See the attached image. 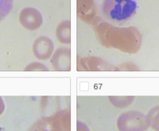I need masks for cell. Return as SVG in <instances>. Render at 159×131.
Returning a JSON list of instances; mask_svg holds the SVG:
<instances>
[{"label": "cell", "mask_w": 159, "mask_h": 131, "mask_svg": "<svg viewBox=\"0 0 159 131\" xmlns=\"http://www.w3.org/2000/svg\"><path fill=\"white\" fill-rule=\"evenodd\" d=\"M137 9L136 0H103L102 4L103 16L116 24H123L130 20Z\"/></svg>", "instance_id": "1"}, {"label": "cell", "mask_w": 159, "mask_h": 131, "mask_svg": "<svg viewBox=\"0 0 159 131\" xmlns=\"http://www.w3.org/2000/svg\"><path fill=\"white\" fill-rule=\"evenodd\" d=\"M149 124L154 130L159 131V106L154 107L151 109L147 116Z\"/></svg>", "instance_id": "4"}, {"label": "cell", "mask_w": 159, "mask_h": 131, "mask_svg": "<svg viewBox=\"0 0 159 131\" xmlns=\"http://www.w3.org/2000/svg\"><path fill=\"white\" fill-rule=\"evenodd\" d=\"M70 113L67 111L56 114L52 121V129L56 131H70Z\"/></svg>", "instance_id": "3"}, {"label": "cell", "mask_w": 159, "mask_h": 131, "mask_svg": "<svg viewBox=\"0 0 159 131\" xmlns=\"http://www.w3.org/2000/svg\"><path fill=\"white\" fill-rule=\"evenodd\" d=\"M13 0H0V21L2 20L12 10Z\"/></svg>", "instance_id": "5"}, {"label": "cell", "mask_w": 159, "mask_h": 131, "mask_svg": "<svg viewBox=\"0 0 159 131\" xmlns=\"http://www.w3.org/2000/svg\"><path fill=\"white\" fill-rule=\"evenodd\" d=\"M110 101L112 102V104H114L116 106H126L128 105L131 104V102L134 100V98H128V97H125V98H116V97H110Z\"/></svg>", "instance_id": "6"}, {"label": "cell", "mask_w": 159, "mask_h": 131, "mask_svg": "<svg viewBox=\"0 0 159 131\" xmlns=\"http://www.w3.org/2000/svg\"><path fill=\"white\" fill-rule=\"evenodd\" d=\"M149 126L148 117L138 111L122 113L117 120L119 131H146Z\"/></svg>", "instance_id": "2"}, {"label": "cell", "mask_w": 159, "mask_h": 131, "mask_svg": "<svg viewBox=\"0 0 159 131\" xmlns=\"http://www.w3.org/2000/svg\"><path fill=\"white\" fill-rule=\"evenodd\" d=\"M77 131H90L88 126L84 124L82 122H77Z\"/></svg>", "instance_id": "7"}]
</instances>
